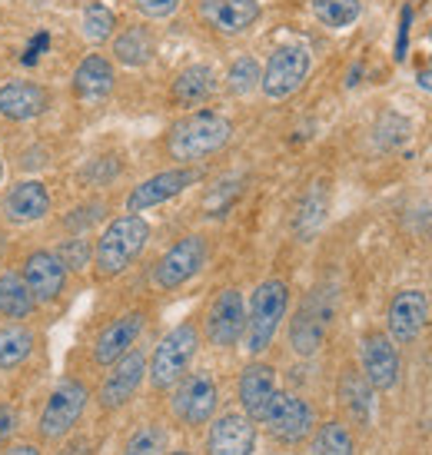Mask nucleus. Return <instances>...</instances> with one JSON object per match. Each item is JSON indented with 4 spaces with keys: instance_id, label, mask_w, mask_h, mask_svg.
<instances>
[{
    "instance_id": "1",
    "label": "nucleus",
    "mask_w": 432,
    "mask_h": 455,
    "mask_svg": "<svg viewBox=\"0 0 432 455\" xmlns=\"http://www.w3.org/2000/svg\"><path fill=\"white\" fill-rule=\"evenodd\" d=\"M233 137V124L223 114L196 110V114L177 120L166 133V153L180 164H196L210 153L223 150Z\"/></svg>"
},
{
    "instance_id": "2",
    "label": "nucleus",
    "mask_w": 432,
    "mask_h": 455,
    "mask_svg": "<svg viewBox=\"0 0 432 455\" xmlns=\"http://www.w3.org/2000/svg\"><path fill=\"white\" fill-rule=\"evenodd\" d=\"M150 240V223L140 213L116 216L110 227L100 233L97 250H93V266H97V276L114 279L124 269H130V263L143 253V246Z\"/></svg>"
},
{
    "instance_id": "3",
    "label": "nucleus",
    "mask_w": 432,
    "mask_h": 455,
    "mask_svg": "<svg viewBox=\"0 0 432 455\" xmlns=\"http://www.w3.org/2000/svg\"><path fill=\"white\" fill-rule=\"evenodd\" d=\"M286 306H290V286L283 279H267L256 286L250 309H246V329H243L246 349L253 355L269 349V342L280 332V323L286 316Z\"/></svg>"
},
{
    "instance_id": "4",
    "label": "nucleus",
    "mask_w": 432,
    "mask_h": 455,
    "mask_svg": "<svg viewBox=\"0 0 432 455\" xmlns=\"http://www.w3.org/2000/svg\"><path fill=\"white\" fill-rule=\"evenodd\" d=\"M200 349V329L193 326V323H180L166 332L160 346L153 349V359H150V386L153 389H173L183 376H187V369H190L193 355Z\"/></svg>"
},
{
    "instance_id": "5",
    "label": "nucleus",
    "mask_w": 432,
    "mask_h": 455,
    "mask_svg": "<svg viewBox=\"0 0 432 455\" xmlns=\"http://www.w3.org/2000/svg\"><path fill=\"white\" fill-rule=\"evenodd\" d=\"M87 399H90V392L80 379L60 382V386L51 392V399H47V405H44V412H40V422H37L40 439H44V443L64 439L67 432L80 422L84 409H87Z\"/></svg>"
},
{
    "instance_id": "6",
    "label": "nucleus",
    "mask_w": 432,
    "mask_h": 455,
    "mask_svg": "<svg viewBox=\"0 0 432 455\" xmlns=\"http://www.w3.org/2000/svg\"><path fill=\"white\" fill-rule=\"evenodd\" d=\"M206 256H210V246H206L204 236L193 233V236L177 240L160 259H156V266H153V283H156V290H180L183 283H190V279L206 266Z\"/></svg>"
},
{
    "instance_id": "7",
    "label": "nucleus",
    "mask_w": 432,
    "mask_h": 455,
    "mask_svg": "<svg viewBox=\"0 0 432 455\" xmlns=\"http://www.w3.org/2000/svg\"><path fill=\"white\" fill-rule=\"evenodd\" d=\"M309 51L300 47V44H286V47H276L269 53L267 67H263V76H260V87L269 100H286L290 93L303 87V80L309 76Z\"/></svg>"
},
{
    "instance_id": "8",
    "label": "nucleus",
    "mask_w": 432,
    "mask_h": 455,
    "mask_svg": "<svg viewBox=\"0 0 432 455\" xmlns=\"http://www.w3.org/2000/svg\"><path fill=\"white\" fill-rule=\"evenodd\" d=\"M260 422L280 443H303L306 435L316 429V412H313V405L306 403V399L276 389V395L269 399L267 412H263Z\"/></svg>"
},
{
    "instance_id": "9",
    "label": "nucleus",
    "mask_w": 432,
    "mask_h": 455,
    "mask_svg": "<svg viewBox=\"0 0 432 455\" xmlns=\"http://www.w3.org/2000/svg\"><path fill=\"white\" fill-rule=\"evenodd\" d=\"M332 313H336V303H332V292L326 290H313L306 296V303L296 309V319L290 326V342L300 355H313L323 346L326 332H330Z\"/></svg>"
},
{
    "instance_id": "10",
    "label": "nucleus",
    "mask_w": 432,
    "mask_h": 455,
    "mask_svg": "<svg viewBox=\"0 0 432 455\" xmlns=\"http://www.w3.org/2000/svg\"><path fill=\"white\" fill-rule=\"evenodd\" d=\"M216 403H220V392H216L213 376L200 369V372H187V376L173 386L170 409H173V416H177L183 426H206L216 412Z\"/></svg>"
},
{
    "instance_id": "11",
    "label": "nucleus",
    "mask_w": 432,
    "mask_h": 455,
    "mask_svg": "<svg viewBox=\"0 0 432 455\" xmlns=\"http://www.w3.org/2000/svg\"><path fill=\"white\" fill-rule=\"evenodd\" d=\"M246 329V306H243L240 290H220L216 292L213 306L206 313V339L213 342L216 349H229L243 339Z\"/></svg>"
},
{
    "instance_id": "12",
    "label": "nucleus",
    "mask_w": 432,
    "mask_h": 455,
    "mask_svg": "<svg viewBox=\"0 0 432 455\" xmlns=\"http://www.w3.org/2000/svg\"><path fill=\"white\" fill-rule=\"evenodd\" d=\"M359 359H363V376L372 389L389 392L399 382V353H396V342L386 332H369L359 342Z\"/></svg>"
},
{
    "instance_id": "13",
    "label": "nucleus",
    "mask_w": 432,
    "mask_h": 455,
    "mask_svg": "<svg viewBox=\"0 0 432 455\" xmlns=\"http://www.w3.org/2000/svg\"><path fill=\"white\" fill-rule=\"evenodd\" d=\"M429 323V296L422 290H403L393 296L389 313H386V329L389 339L406 346V342L420 339V332Z\"/></svg>"
},
{
    "instance_id": "14",
    "label": "nucleus",
    "mask_w": 432,
    "mask_h": 455,
    "mask_svg": "<svg viewBox=\"0 0 432 455\" xmlns=\"http://www.w3.org/2000/svg\"><path fill=\"white\" fill-rule=\"evenodd\" d=\"M256 422L246 412H223L210 422L206 452L210 455H253Z\"/></svg>"
},
{
    "instance_id": "15",
    "label": "nucleus",
    "mask_w": 432,
    "mask_h": 455,
    "mask_svg": "<svg viewBox=\"0 0 432 455\" xmlns=\"http://www.w3.org/2000/svg\"><path fill=\"white\" fill-rule=\"evenodd\" d=\"M143 376H147V355L140 349H130L127 355H120L100 386V395H97L100 409L114 412L120 405H127L133 399V392L140 389Z\"/></svg>"
},
{
    "instance_id": "16",
    "label": "nucleus",
    "mask_w": 432,
    "mask_h": 455,
    "mask_svg": "<svg viewBox=\"0 0 432 455\" xmlns=\"http://www.w3.org/2000/svg\"><path fill=\"white\" fill-rule=\"evenodd\" d=\"M20 276H24L27 290H30V296L37 303H53V299H60V292L67 286V266L51 250H34L24 259V273Z\"/></svg>"
},
{
    "instance_id": "17",
    "label": "nucleus",
    "mask_w": 432,
    "mask_h": 455,
    "mask_svg": "<svg viewBox=\"0 0 432 455\" xmlns=\"http://www.w3.org/2000/svg\"><path fill=\"white\" fill-rule=\"evenodd\" d=\"M200 180L196 170H187V166H180V170H164V173H156V177L143 180L140 187H133V193L127 196V213H143V210H153V206H160V203L173 200L180 193L193 187Z\"/></svg>"
},
{
    "instance_id": "18",
    "label": "nucleus",
    "mask_w": 432,
    "mask_h": 455,
    "mask_svg": "<svg viewBox=\"0 0 432 455\" xmlns=\"http://www.w3.org/2000/svg\"><path fill=\"white\" fill-rule=\"evenodd\" d=\"M0 213L7 223L13 227H24V223H37L51 213V193L40 180H27V183H17L4 193L0 200Z\"/></svg>"
},
{
    "instance_id": "19",
    "label": "nucleus",
    "mask_w": 432,
    "mask_h": 455,
    "mask_svg": "<svg viewBox=\"0 0 432 455\" xmlns=\"http://www.w3.org/2000/svg\"><path fill=\"white\" fill-rule=\"evenodd\" d=\"M140 332H143V313H127V316H116L114 323H107L100 329L97 342H93V363L114 366L120 355H127L133 349V342L140 339Z\"/></svg>"
},
{
    "instance_id": "20",
    "label": "nucleus",
    "mask_w": 432,
    "mask_h": 455,
    "mask_svg": "<svg viewBox=\"0 0 432 455\" xmlns=\"http://www.w3.org/2000/svg\"><path fill=\"white\" fill-rule=\"evenodd\" d=\"M200 17L216 34H243L260 20V0H200Z\"/></svg>"
},
{
    "instance_id": "21",
    "label": "nucleus",
    "mask_w": 432,
    "mask_h": 455,
    "mask_svg": "<svg viewBox=\"0 0 432 455\" xmlns=\"http://www.w3.org/2000/svg\"><path fill=\"white\" fill-rule=\"evenodd\" d=\"M47 90L34 84V80H11L0 87V116L4 120H13V124H24V120H34L47 110Z\"/></svg>"
},
{
    "instance_id": "22",
    "label": "nucleus",
    "mask_w": 432,
    "mask_h": 455,
    "mask_svg": "<svg viewBox=\"0 0 432 455\" xmlns=\"http://www.w3.org/2000/svg\"><path fill=\"white\" fill-rule=\"evenodd\" d=\"M273 395H276V372H273V366H267V363H250V366L243 369L240 405L253 422L263 419Z\"/></svg>"
},
{
    "instance_id": "23",
    "label": "nucleus",
    "mask_w": 432,
    "mask_h": 455,
    "mask_svg": "<svg viewBox=\"0 0 432 455\" xmlns=\"http://www.w3.org/2000/svg\"><path fill=\"white\" fill-rule=\"evenodd\" d=\"M116 84V74H114V64L100 57V53H90L80 60L74 74V90L76 97H84V100H103Z\"/></svg>"
},
{
    "instance_id": "24",
    "label": "nucleus",
    "mask_w": 432,
    "mask_h": 455,
    "mask_svg": "<svg viewBox=\"0 0 432 455\" xmlns=\"http://www.w3.org/2000/svg\"><path fill=\"white\" fill-rule=\"evenodd\" d=\"M170 93H173V103H180V107H200L216 93V74L204 64H193L187 70H180Z\"/></svg>"
},
{
    "instance_id": "25",
    "label": "nucleus",
    "mask_w": 432,
    "mask_h": 455,
    "mask_svg": "<svg viewBox=\"0 0 432 455\" xmlns=\"http://www.w3.org/2000/svg\"><path fill=\"white\" fill-rule=\"evenodd\" d=\"M153 51H156V40L140 24L127 27L114 37V57L124 67H147L153 60Z\"/></svg>"
},
{
    "instance_id": "26",
    "label": "nucleus",
    "mask_w": 432,
    "mask_h": 455,
    "mask_svg": "<svg viewBox=\"0 0 432 455\" xmlns=\"http://www.w3.org/2000/svg\"><path fill=\"white\" fill-rule=\"evenodd\" d=\"M34 306H37V299L30 296L20 273H13V269L0 273V316L20 323V319H27L34 313Z\"/></svg>"
},
{
    "instance_id": "27",
    "label": "nucleus",
    "mask_w": 432,
    "mask_h": 455,
    "mask_svg": "<svg viewBox=\"0 0 432 455\" xmlns=\"http://www.w3.org/2000/svg\"><path fill=\"white\" fill-rule=\"evenodd\" d=\"M34 353V332L20 323L0 329V369H17L27 363V355Z\"/></svg>"
},
{
    "instance_id": "28",
    "label": "nucleus",
    "mask_w": 432,
    "mask_h": 455,
    "mask_svg": "<svg viewBox=\"0 0 432 455\" xmlns=\"http://www.w3.org/2000/svg\"><path fill=\"white\" fill-rule=\"evenodd\" d=\"M309 455H356V445H353V435L343 422H323L313 432Z\"/></svg>"
},
{
    "instance_id": "29",
    "label": "nucleus",
    "mask_w": 432,
    "mask_h": 455,
    "mask_svg": "<svg viewBox=\"0 0 432 455\" xmlns=\"http://www.w3.org/2000/svg\"><path fill=\"white\" fill-rule=\"evenodd\" d=\"M309 7L319 24L332 27V30H343L359 20V0H309Z\"/></svg>"
},
{
    "instance_id": "30",
    "label": "nucleus",
    "mask_w": 432,
    "mask_h": 455,
    "mask_svg": "<svg viewBox=\"0 0 432 455\" xmlns=\"http://www.w3.org/2000/svg\"><path fill=\"white\" fill-rule=\"evenodd\" d=\"M80 30H84V37H87L90 44H103V40H110L114 37V30H116L114 11H107L103 4H90L87 11H84V17H80Z\"/></svg>"
},
{
    "instance_id": "31",
    "label": "nucleus",
    "mask_w": 432,
    "mask_h": 455,
    "mask_svg": "<svg viewBox=\"0 0 432 455\" xmlns=\"http://www.w3.org/2000/svg\"><path fill=\"white\" fill-rule=\"evenodd\" d=\"M164 452H166V432H164V426H156V422H147V426H140V429L130 435L120 455H164Z\"/></svg>"
},
{
    "instance_id": "32",
    "label": "nucleus",
    "mask_w": 432,
    "mask_h": 455,
    "mask_svg": "<svg viewBox=\"0 0 432 455\" xmlns=\"http://www.w3.org/2000/svg\"><path fill=\"white\" fill-rule=\"evenodd\" d=\"M260 76H263V70H260V64H256L253 57H240V60H233V67H229L227 87L243 97V93H253L260 87Z\"/></svg>"
},
{
    "instance_id": "33",
    "label": "nucleus",
    "mask_w": 432,
    "mask_h": 455,
    "mask_svg": "<svg viewBox=\"0 0 432 455\" xmlns=\"http://www.w3.org/2000/svg\"><path fill=\"white\" fill-rule=\"evenodd\" d=\"M340 395L346 399V405L353 409V416L356 419L369 416V382L363 372H349V376L340 382Z\"/></svg>"
},
{
    "instance_id": "34",
    "label": "nucleus",
    "mask_w": 432,
    "mask_h": 455,
    "mask_svg": "<svg viewBox=\"0 0 432 455\" xmlns=\"http://www.w3.org/2000/svg\"><path fill=\"white\" fill-rule=\"evenodd\" d=\"M323 213H326V190H323V187H316V190L303 200V206H300V216H296V229H300V236H309V233L323 223Z\"/></svg>"
},
{
    "instance_id": "35",
    "label": "nucleus",
    "mask_w": 432,
    "mask_h": 455,
    "mask_svg": "<svg viewBox=\"0 0 432 455\" xmlns=\"http://www.w3.org/2000/svg\"><path fill=\"white\" fill-rule=\"evenodd\" d=\"M57 256H60V263L67 266V273H70V269H84V266H90V259H93V246H90L87 240H80V236H76V240H67L64 246H60V250H57Z\"/></svg>"
},
{
    "instance_id": "36",
    "label": "nucleus",
    "mask_w": 432,
    "mask_h": 455,
    "mask_svg": "<svg viewBox=\"0 0 432 455\" xmlns=\"http://www.w3.org/2000/svg\"><path fill=\"white\" fill-rule=\"evenodd\" d=\"M183 0H133V7L143 13V17H150V20H164L170 13H177V7Z\"/></svg>"
},
{
    "instance_id": "37",
    "label": "nucleus",
    "mask_w": 432,
    "mask_h": 455,
    "mask_svg": "<svg viewBox=\"0 0 432 455\" xmlns=\"http://www.w3.org/2000/svg\"><path fill=\"white\" fill-rule=\"evenodd\" d=\"M100 210L103 206H80L74 216H67L64 227H90V223H97V220H100Z\"/></svg>"
},
{
    "instance_id": "38",
    "label": "nucleus",
    "mask_w": 432,
    "mask_h": 455,
    "mask_svg": "<svg viewBox=\"0 0 432 455\" xmlns=\"http://www.w3.org/2000/svg\"><path fill=\"white\" fill-rule=\"evenodd\" d=\"M409 20H412V11H409V7H403V20H399V40H396V60H406Z\"/></svg>"
},
{
    "instance_id": "39",
    "label": "nucleus",
    "mask_w": 432,
    "mask_h": 455,
    "mask_svg": "<svg viewBox=\"0 0 432 455\" xmlns=\"http://www.w3.org/2000/svg\"><path fill=\"white\" fill-rule=\"evenodd\" d=\"M13 432H17V412L11 405H0V445L7 443Z\"/></svg>"
},
{
    "instance_id": "40",
    "label": "nucleus",
    "mask_w": 432,
    "mask_h": 455,
    "mask_svg": "<svg viewBox=\"0 0 432 455\" xmlns=\"http://www.w3.org/2000/svg\"><path fill=\"white\" fill-rule=\"evenodd\" d=\"M0 455H40L37 452V445H30V443H17V445H7Z\"/></svg>"
},
{
    "instance_id": "41",
    "label": "nucleus",
    "mask_w": 432,
    "mask_h": 455,
    "mask_svg": "<svg viewBox=\"0 0 432 455\" xmlns=\"http://www.w3.org/2000/svg\"><path fill=\"white\" fill-rule=\"evenodd\" d=\"M420 87L432 90V70H420Z\"/></svg>"
},
{
    "instance_id": "42",
    "label": "nucleus",
    "mask_w": 432,
    "mask_h": 455,
    "mask_svg": "<svg viewBox=\"0 0 432 455\" xmlns=\"http://www.w3.org/2000/svg\"><path fill=\"white\" fill-rule=\"evenodd\" d=\"M166 455H193V452H187V449H177V452H166Z\"/></svg>"
},
{
    "instance_id": "43",
    "label": "nucleus",
    "mask_w": 432,
    "mask_h": 455,
    "mask_svg": "<svg viewBox=\"0 0 432 455\" xmlns=\"http://www.w3.org/2000/svg\"><path fill=\"white\" fill-rule=\"evenodd\" d=\"M0 259H4V233H0Z\"/></svg>"
},
{
    "instance_id": "44",
    "label": "nucleus",
    "mask_w": 432,
    "mask_h": 455,
    "mask_svg": "<svg viewBox=\"0 0 432 455\" xmlns=\"http://www.w3.org/2000/svg\"><path fill=\"white\" fill-rule=\"evenodd\" d=\"M0 177H4V164H0Z\"/></svg>"
}]
</instances>
